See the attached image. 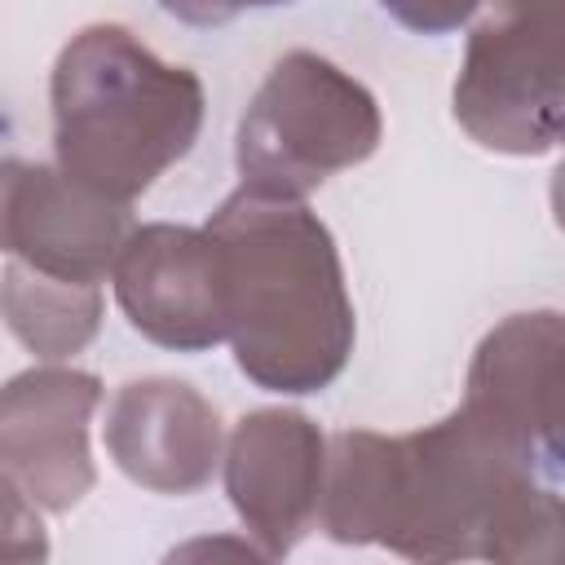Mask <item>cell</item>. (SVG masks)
Wrapping results in <instances>:
<instances>
[{
	"mask_svg": "<svg viewBox=\"0 0 565 565\" xmlns=\"http://www.w3.org/2000/svg\"><path fill=\"white\" fill-rule=\"evenodd\" d=\"M318 525L411 561H561L565 499L459 406L415 433L344 428L327 441Z\"/></svg>",
	"mask_w": 565,
	"mask_h": 565,
	"instance_id": "cell-1",
	"label": "cell"
},
{
	"mask_svg": "<svg viewBox=\"0 0 565 565\" xmlns=\"http://www.w3.org/2000/svg\"><path fill=\"white\" fill-rule=\"evenodd\" d=\"M221 247L225 340L269 393H322L353 353V300L331 230L305 199L238 185L207 216Z\"/></svg>",
	"mask_w": 565,
	"mask_h": 565,
	"instance_id": "cell-2",
	"label": "cell"
},
{
	"mask_svg": "<svg viewBox=\"0 0 565 565\" xmlns=\"http://www.w3.org/2000/svg\"><path fill=\"white\" fill-rule=\"evenodd\" d=\"M57 168L119 203L146 194L203 128V79L119 22L66 40L49 79Z\"/></svg>",
	"mask_w": 565,
	"mask_h": 565,
	"instance_id": "cell-3",
	"label": "cell"
},
{
	"mask_svg": "<svg viewBox=\"0 0 565 565\" xmlns=\"http://www.w3.org/2000/svg\"><path fill=\"white\" fill-rule=\"evenodd\" d=\"M380 137L375 93L335 62L291 49L252 93L238 119L234 163L247 190L305 199L327 177L371 159Z\"/></svg>",
	"mask_w": 565,
	"mask_h": 565,
	"instance_id": "cell-4",
	"label": "cell"
},
{
	"mask_svg": "<svg viewBox=\"0 0 565 565\" xmlns=\"http://www.w3.org/2000/svg\"><path fill=\"white\" fill-rule=\"evenodd\" d=\"M459 128L494 154H552L565 124V0H494L468 31Z\"/></svg>",
	"mask_w": 565,
	"mask_h": 565,
	"instance_id": "cell-5",
	"label": "cell"
},
{
	"mask_svg": "<svg viewBox=\"0 0 565 565\" xmlns=\"http://www.w3.org/2000/svg\"><path fill=\"white\" fill-rule=\"evenodd\" d=\"M561 397H565V318L556 309L508 313L468 362L459 411L516 459L561 481Z\"/></svg>",
	"mask_w": 565,
	"mask_h": 565,
	"instance_id": "cell-6",
	"label": "cell"
},
{
	"mask_svg": "<svg viewBox=\"0 0 565 565\" xmlns=\"http://www.w3.org/2000/svg\"><path fill=\"white\" fill-rule=\"evenodd\" d=\"M102 380L75 366H31L0 388V477L40 512H71L97 481L88 424Z\"/></svg>",
	"mask_w": 565,
	"mask_h": 565,
	"instance_id": "cell-7",
	"label": "cell"
},
{
	"mask_svg": "<svg viewBox=\"0 0 565 565\" xmlns=\"http://www.w3.org/2000/svg\"><path fill=\"white\" fill-rule=\"evenodd\" d=\"M128 234L132 203L71 181L57 163L0 159V252L22 265L71 282H102Z\"/></svg>",
	"mask_w": 565,
	"mask_h": 565,
	"instance_id": "cell-8",
	"label": "cell"
},
{
	"mask_svg": "<svg viewBox=\"0 0 565 565\" xmlns=\"http://www.w3.org/2000/svg\"><path fill=\"white\" fill-rule=\"evenodd\" d=\"M110 282L124 318L146 340L177 353H203L225 340L221 247L207 225H132Z\"/></svg>",
	"mask_w": 565,
	"mask_h": 565,
	"instance_id": "cell-9",
	"label": "cell"
},
{
	"mask_svg": "<svg viewBox=\"0 0 565 565\" xmlns=\"http://www.w3.org/2000/svg\"><path fill=\"white\" fill-rule=\"evenodd\" d=\"M322 477L327 437L300 411H252L225 441V494L265 561L287 556L318 525Z\"/></svg>",
	"mask_w": 565,
	"mask_h": 565,
	"instance_id": "cell-10",
	"label": "cell"
},
{
	"mask_svg": "<svg viewBox=\"0 0 565 565\" xmlns=\"http://www.w3.org/2000/svg\"><path fill=\"white\" fill-rule=\"evenodd\" d=\"M102 437L115 468L154 494H194L221 463L216 406L172 375L119 384L106 406Z\"/></svg>",
	"mask_w": 565,
	"mask_h": 565,
	"instance_id": "cell-11",
	"label": "cell"
},
{
	"mask_svg": "<svg viewBox=\"0 0 565 565\" xmlns=\"http://www.w3.org/2000/svg\"><path fill=\"white\" fill-rule=\"evenodd\" d=\"M0 318L35 358H75L102 327V282L53 278L13 256L0 274Z\"/></svg>",
	"mask_w": 565,
	"mask_h": 565,
	"instance_id": "cell-12",
	"label": "cell"
},
{
	"mask_svg": "<svg viewBox=\"0 0 565 565\" xmlns=\"http://www.w3.org/2000/svg\"><path fill=\"white\" fill-rule=\"evenodd\" d=\"M40 556H49L40 508L9 477H0V561H40Z\"/></svg>",
	"mask_w": 565,
	"mask_h": 565,
	"instance_id": "cell-13",
	"label": "cell"
},
{
	"mask_svg": "<svg viewBox=\"0 0 565 565\" xmlns=\"http://www.w3.org/2000/svg\"><path fill=\"white\" fill-rule=\"evenodd\" d=\"M415 35H450L477 18L486 0H380Z\"/></svg>",
	"mask_w": 565,
	"mask_h": 565,
	"instance_id": "cell-14",
	"label": "cell"
},
{
	"mask_svg": "<svg viewBox=\"0 0 565 565\" xmlns=\"http://www.w3.org/2000/svg\"><path fill=\"white\" fill-rule=\"evenodd\" d=\"M269 4H291V0H159L163 13L190 22V26H221L238 18L243 9H269Z\"/></svg>",
	"mask_w": 565,
	"mask_h": 565,
	"instance_id": "cell-15",
	"label": "cell"
}]
</instances>
